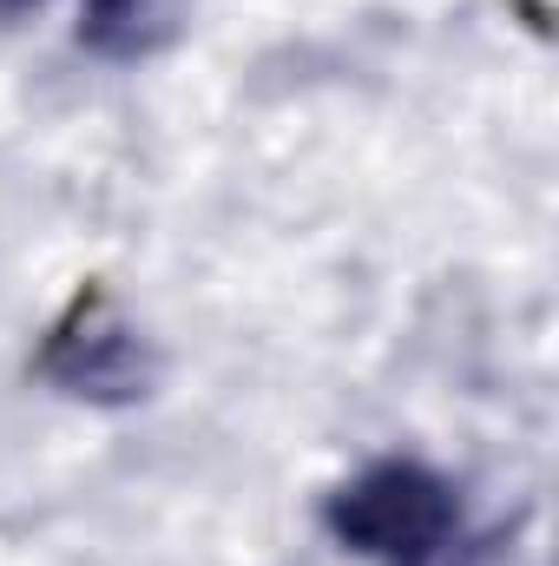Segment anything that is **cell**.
I'll use <instances>...</instances> for the list:
<instances>
[{
  "instance_id": "6da1fadb",
  "label": "cell",
  "mask_w": 559,
  "mask_h": 566,
  "mask_svg": "<svg viewBox=\"0 0 559 566\" xmlns=\"http://www.w3.org/2000/svg\"><path fill=\"white\" fill-rule=\"evenodd\" d=\"M323 527L336 547L382 566H447L461 541V494L428 461H369L323 501Z\"/></svg>"
},
{
  "instance_id": "7a4b0ae2",
  "label": "cell",
  "mask_w": 559,
  "mask_h": 566,
  "mask_svg": "<svg viewBox=\"0 0 559 566\" xmlns=\"http://www.w3.org/2000/svg\"><path fill=\"white\" fill-rule=\"evenodd\" d=\"M40 382L66 402L93 409H133L158 389V349L139 323H126L113 303H80L40 349Z\"/></svg>"
},
{
  "instance_id": "3957f363",
  "label": "cell",
  "mask_w": 559,
  "mask_h": 566,
  "mask_svg": "<svg viewBox=\"0 0 559 566\" xmlns=\"http://www.w3.org/2000/svg\"><path fill=\"white\" fill-rule=\"evenodd\" d=\"M178 33H184V0H86L80 13V46L113 66L165 53Z\"/></svg>"
},
{
  "instance_id": "277c9868",
  "label": "cell",
  "mask_w": 559,
  "mask_h": 566,
  "mask_svg": "<svg viewBox=\"0 0 559 566\" xmlns=\"http://www.w3.org/2000/svg\"><path fill=\"white\" fill-rule=\"evenodd\" d=\"M33 7H46V0H0V20H20V13H33Z\"/></svg>"
}]
</instances>
